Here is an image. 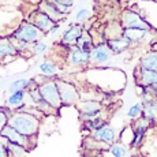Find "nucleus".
<instances>
[{
    "instance_id": "21",
    "label": "nucleus",
    "mask_w": 157,
    "mask_h": 157,
    "mask_svg": "<svg viewBox=\"0 0 157 157\" xmlns=\"http://www.w3.org/2000/svg\"><path fill=\"white\" fill-rule=\"evenodd\" d=\"M142 104H144V111H142L141 116L149 119L150 122H152V124L156 126L157 124V98L142 102Z\"/></svg>"
},
{
    "instance_id": "6",
    "label": "nucleus",
    "mask_w": 157,
    "mask_h": 157,
    "mask_svg": "<svg viewBox=\"0 0 157 157\" xmlns=\"http://www.w3.org/2000/svg\"><path fill=\"white\" fill-rule=\"evenodd\" d=\"M152 126H153L152 122L144 116H140V117L132 120V124H131L132 141H131V144H130L128 147H131V149H140L141 145H142L144 141H145V137H146V134H147V130L152 127Z\"/></svg>"
},
{
    "instance_id": "27",
    "label": "nucleus",
    "mask_w": 157,
    "mask_h": 157,
    "mask_svg": "<svg viewBox=\"0 0 157 157\" xmlns=\"http://www.w3.org/2000/svg\"><path fill=\"white\" fill-rule=\"evenodd\" d=\"M7 142V141H6ZM8 150H10V155L11 157H26L28 156V147L22 146V145H18V144H13V142H7Z\"/></svg>"
},
{
    "instance_id": "12",
    "label": "nucleus",
    "mask_w": 157,
    "mask_h": 157,
    "mask_svg": "<svg viewBox=\"0 0 157 157\" xmlns=\"http://www.w3.org/2000/svg\"><path fill=\"white\" fill-rule=\"evenodd\" d=\"M28 21L30 23H33L36 28L40 29L45 36L48 34V32H49V29L52 28L53 23H56V22H53L45 13H43L41 10H38V8H36V10H33L32 13H30Z\"/></svg>"
},
{
    "instance_id": "22",
    "label": "nucleus",
    "mask_w": 157,
    "mask_h": 157,
    "mask_svg": "<svg viewBox=\"0 0 157 157\" xmlns=\"http://www.w3.org/2000/svg\"><path fill=\"white\" fill-rule=\"evenodd\" d=\"M28 96V92L25 89L23 90H18V92H14V93H10L7 98H6V105H8L10 108H18L19 105H22L25 102V98Z\"/></svg>"
},
{
    "instance_id": "7",
    "label": "nucleus",
    "mask_w": 157,
    "mask_h": 157,
    "mask_svg": "<svg viewBox=\"0 0 157 157\" xmlns=\"http://www.w3.org/2000/svg\"><path fill=\"white\" fill-rule=\"evenodd\" d=\"M66 63L70 67L75 68H87L90 67V52L83 51L82 48L72 45L66 52Z\"/></svg>"
},
{
    "instance_id": "2",
    "label": "nucleus",
    "mask_w": 157,
    "mask_h": 157,
    "mask_svg": "<svg viewBox=\"0 0 157 157\" xmlns=\"http://www.w3.org/2000/svg\"><path fill=\"white\" fill-rule=\"evenodd\" d=\"M44 33L41 32L38 28H36L33 23H30L28 19L26 21H22L19 25L15 28L13 32L8 34V37L11 40H19V41H25L32 45L33 43H36L37 40L44 37Z\"/></svg>"
},
{
    "instance_id": "23",
    "label": "nucleus",
    "mask_w": 157,
    "mask_h": 157,
    "mask_svg": "<svg viewBox=\"0 0 157 157\" xmlns=\"http://www.w3.org/2000/svg\"><path fill=\"white\" fill-rule=\"evenodd\" d=\"M77 47L82 48L83 51H87V52H90V51L93 49V47L96 45V41H94V37H93L92 34V30H85V32L82 33V36H81L79 38H78L77 41Z\"/></svg>"
},
{
    "instance_id": "32",
    "label": "nucleus",
    "mask_w": 157,
    "mask_h": 157,
    "mask_svg": "<svg viewBox=\"0 0 157 157\" xmlns=\"http://www.w3.org/2000/svg\"><path fill=\"white\" fill-rule=\"evenodd\" d=\"M0 157H11L7 142H2V141H0Z\"/></svg>"
},
{
    "instance_id": "9",
    "label": "nucleus",
    "mask_w": 157,
    "mask_h": 157,
    "mask_svg": "<svg viewBox=\"0 0 157 157\" xmlns=\"http://www.w3.org/2000/svg\"><path fill=\"white\" fill-rule=\"evenodd\" d=\"M0 137H2L3 140H6L7 142L18 144V145H22V146L28 147L29 152L34 147V144H32L30 141L34 140L36 137H26V135L21 134L18 130H15L13 126L8 124V123L2 126V128H0Z\"/></svg>"
},
{
    "instance_id": "1",
    "label": "nucleus",
    "mask_w": 157,
    "mask_h": 157,
    "mask_svg": "<svg viewBox=\"0 0 157 157\" xmlns=\"http://www.w3.org/2000/svg\"><path fill=\"white\" fill-rule=\"evenodd\" d=\"M8 124L26 137H37L40 130V117L26 111H14L8 119Z\"/></svg>"
},
{
    "instance_id": "18",
    "label": "nucleus",
    "mask_w": 157,
    "mask_h": 157,
    "mask_svg": "<svg viewBox=\"0 0 157 157\" xmlns=\"http://www.w3.org/2000/svg\"><path fill=\"white\" fill-rule=\"evenodd\" d=\"M107 44H108V47H109V49L112 51L113 56L122 55V53H124L126 51H128L130 48L132 47L131 41H130L127 37H124V36H120V37H116V38H111V40L107 41Z\"/></svg>"
},
{
    "instance_id": "10",
    "label": "nucleus",
    "mask_w": 157,
    "mask_h": 157,
    "mask_svg": "<svg viewBox=\"0 0 157 157\" xmlns=\"http://www.w3.org/2000/svg\"><path fill=\"white\" fill-rule=\"evenodd\" d=\"M78 111H79V119L81 122H85V120L93 119V117L102 115L104 111V105L97 100H85L81 101L77 104Z\"/></svg>"
},
{
    "instance_id": "29",
    "label": "nucleus",
    "mask_w": 157,
    "mask_h": 157,
    "mask_svg": "<svg viewBox=\"0 0 157 157\" xmlns=\"http://www.w3.org/2000/svg\"><path fill=\"white\" fill-rule=\"evenodd\" d=\"M142 111H144V104L142 102H135V104H132L131 107L128 108L127 117H130L131 120L137 119V117H140L141 115H142Z\"/></svg>"
},
{
    "instance_id": "19",
    "label": "nucleus",
    "mask_w": 157,
    "mask_h": 157,
    "mask_svg": "<svg viewBox=\"0 0 157 157\" xmlns=\"http://www.w3.org/2000/svg\"><path fill=\"white\" fill-rule=\"evenodd\" d=\"M150 34H152V30L146 29H123V36L127 37L132 45L145 43Z\"/></svg>"
},
{
    "instance_id": "15",
    "label": "nucleus",
    "mask_w": 157,
    "mask_h": 157,
    "mask_svg": "<svg viewBox=\"0 0 157 157\" xmlns=\"http://www.w3.org/2000/svg\"><path fill=\"white\" fill-rule=\"evenodd\" d=\"M17 56H19V52H18L17 47L14 45L13 40L8 36L0 37V62L8 59L11 60Z\"/></svg>"
},
{
    "instance_id": "4",
    "label": "nucleus",
    "mask_w": 157,
    "mask_h": 157,
    "mask_svg": "<svg viewBox=\"0 0 157 157\" xmlns=\"http://www.w3.org/2000/svg\"><path fill=\"white\" fill-rule=\"evenodd\" d=\"M38 89H40V93L44 100L49 102L55 109H59V108L63 107L62 100H60L59 89H57L56 78H49V77H45L44 75V81L40 82Z\"/></svg>"
},
{
    "instance_id": "11",
    "label": "nucleus",
    "mask_w": 157,
    "mask_h": 157,
    "mask_svg": "<svg viewBox=\"0 0 157 157\" xmlns=\"http://www.w3.org/2000/svg\"><path fill=\"white\" fill-rule=\"evenodd\" d=\"M85 30H86L85 23H78V22L70 23V25L62 32L60 43L68 45V47H72V45L77 44L78 38L82 36V33L85 32Z\"/></svg>"
},
{
    "instance_id": "33",
    "label": "nucleus",
    "mask_w": 157,
    "mask_h": 157,
    "mask_svg": "<svg viewBox=\"0 0 157 157\" xmlns=\"http://www.w3.org/2000/svg\"><path fill=\"white\" fill-rule=\"evenodd\" d=\"M60 28H62V22H56V23H53L52 28L49 29V32H48V34H47V36H56V34H59Z\"/></svg>"
},
{
    "instance_id": "14",
    "label": "nucleus",
    "mask_w": 157,
    "mask_h": 157,
    "mask_svg": "<svg viewBox=\"0 0 157 157\" xmlns=\"http://www.w3.org/2000/svg\"><path fill=\"white\" fill-rule=\"evenodd\" d=\"M134 81L137 86H150L157 82V71L142 68L141 66H137L134 71Z\"/></svg>"
},
{
    "instance_id": "38",
    "label": "nucleus",
    "mask_w": 157,
    "mask_h": 157,
    "mask_svg": "<svg viewBox=\"0 0 157 157\" xmlns=\"http://www.w3.org/2000/svg\"><path fill=\"white\" fill-rule=\"evenodd\" d=\"M0 128H2V127H0Z\"/></svg>"
},
{
    "instance_id": "13",
    "label": "nucleus",
    "mask_w": 157,
    "mask_h": 157,
    "mask_svg": "<svg viewBox=\"0 0 157 157\" xmlns=\"http://www.w3.org/2000/svg\"><path fill=\"white\" fill-rule=\"evenodd\" d=\"M90 135H92L93 138H96L97 141H100V142H104L107 145H112L113 142H116V128L112 127V126L109 124V123H105V124H102L101 127H98L97 130H94L93 132H90Z\"/></svg>"
},
{
    "instance_id": "16",
    "label": "nucleus",
    "mask_w": 157,
    "mask_h": 157,
    "mask_svg": "<svg viewBox=\"0 0 157 157\" xmlns=\"http://www.w3.org/2000/svg\"><path fill=\"white\" fill-rule=\"evenodd\" d=\"M37 8L47 14L53 22H63V21L66 19V15H63L59 10H57V7H56L55 3H53V0H40Z\"/></svg>"
},
{
    "instance_id": "28",
    "label": "nucleus",
    "mask_w": 157,
    "mask_h": 157,
    "mask_svg": "<svg viewBox=\"0 0 157 157\" xmlns=\"http://www.w3.org/2000/svg\"><path fill=\"white\" fill-rule=\"evenodd\" d=\"M48 49V44L45 43L43 38L37 40L36 43H33L30 45V52H33L34 55H44Z\"/></svg>"
},
{
    "instance_id": "26",
    "label": "nucleus",
    "mask_w": 157,
    "mask_h": 157,
    "mask_svg": "<svg viewBox=\"0 0 157 157\" xmlns=\"http://www.w3.org/2000/svg\"><path fill=\"white\" fill-rule=\"evenodd\" d=\"M105 123H107V120L102 117V115H98V116L93 117V119H89V120L82 122V126H83V128H85V130L93 132L94 130H97L98 127H101V126L105 124Z\"/></svg>"
},
{
    "instance_id": "34",
    "label": "nucleus",
    "mask_w": 157,
    "mask_h": 157,
    "mask_svg": "<svg viewBox=\"0 0 157 157\" xmlns=\"http://www.w3.org/2000/svg\"><path fill=\"white\" fill-rule=\"evenodd\" d=\"M6 123H8V116L3 112V111H0V127L4 126Z\"/></svg>"
},
{
    "instance_id": "31",
    "label": "nucleus",
    "mask_w": 157,
    "mask_h": 157,
    "mask_svg": "<svg viewBox=\"0 0 157 157\" xmlns=\"http://www.w3.org/2000/svg\"><path fill=\"white\" fill-rule=\"evenodd\" d=\"M90 18V10L86 7H82L75 13V22L78 23H86V21Z\"/></svg>"
},
{
    "instance_id": "24",
    "label": "nucleus",
    "mask_w": 157,
    "mask_h": 157,
    "mask_svg": "<svg viewBox=\"0 0 157 157\" xmlns=\"http://www.w3.org/2000/svg\"><path fill=\"white\" fill-rule=\"evenodd\" d=\"M108 152L112 157H127L128 156V146L122 142H113L108 147Z\"/></svg>"
},
{
    "instance_id": "20",
    "label": "nucleus",
    "mask_w": 157,
    "mask_h": 157,
    "mask_svg": "<svg viewBox=\"0 0 157 157\" xmlns=\"http://www.w3.org/2000/svg\"><path fill=\"white\" fill-rule=\"evenodd\" d=\"M138 66H141L142 68H147V70L157 71V49L147 51L146 53H144Z\"/></svg>"
},
{
    "instance_id": "30",
    "label": "nucleus",
    "mask_w": 157,
    "mask_h": 157,
    "mask_svg": "<svg viewBox=\"0 0 157 157\" xmlns=\"http://www.w3.org/2000/svg\"><path fill=\"white\" fill-rule=\"evenodd\" d=\"M26 86H28V79L26 78H19V79L14 81V82L10 83L8 86V92L10 93H14V92H18V90H26Z\"/></svg>"
},
{
    "instance_id": "37",
    "label": "nucleus",
    "mask_w": 157,
    "mask_h": 157,
    "mask_svg": "<svg viewBox=\"0 0 157 157\" xmlns=\"http://www.w3.org/2000/svg\"><path fill=\"white\" fill-rule=\"evenodd\" d=\"M93 157H102V156H93Z\"/></svg>"
},
{
    "instance_id": "8",
    "label": "nucleus",
    "mask_w": 157,
    "mask_h": 157,
    "mask_svg": "<svg viewBox=\"0 0 157 157\" xmlns=\"http://www.w3.org/2000/svg\"><path fill=\"white\" fill-rule=\"evenodd\" d=\"M112 57L113 53L108 47L107 41H98L90 51V67H102L109 63Z\"/></svg>"
},
{
    "instance_id": "25",
    "label": "nucleus",
    "mask_w": 157,
    "mask_h": 157,
    "mask_svg": "<svg viewBox=\"0 0 157 157\" xmlns=\"http://www.w3.org/2000/svg\"><path fill=\"white\" fill-rule=\"evenodd\" d=\"M38 70H40L41 74H44L45 77L52 78L57 72V66L52 60H44V62H41L40 64H38Z\"/></svg>"
},
{
    "instance_id": "17",
    "label": "nucleus",
    "mask_w": 157,
    "mask_h": 157,
    "mask_svg": "<svg viewBox=\"0 0 157 157\" xmlns=\"http://www.w3.org/2000/svg\"><path fill=\"white\" fill-rule=\"evenodd\" d=\"M123 36V26L120 23V21H111L102 29V34H101V40L100 41H108L111 38H116Z\"/></svg>"
},
{
    "instance_id": "35",
    "label": "nucleus",
    "mask_w": 157,
    "mask_h": 157,
    "mask_svg": "<svg viewBox=\"0 0 157 157\" xmlns=\"http://www.w3.org/2000/svg\"><path fill=\"white\" fill-rule=\"evenodd\" d=\"M150 89H152V92L157 96V82H155L153 85H150Z\"/></svg>"
},
{
    "instance_id": "36",
    "label": "nucleus",
    "mask_w": 157,
    "mask_h": 157,
    "mask_svg": "<svg viewBox=\"0 0 157 157\" xmlns=\"http://www.w3.org/2000/svg\"><path fill=\"white\" fill-rule=\"evenodd\" d=\"M132 157H145V156H144V155H141V153H137V155H134Z\"/></svg>"
},
{
    "instance_id": "5",
    "label": "nucleus",
    "mask_w": 157,
    "mask_h": 157,
    "mask_svg": "<svg viewBox=\"0 0 157 157\" xmlns=\"http://www.w3.org/2000/svg\"><path fill=\"white\" fill-rule=\"evenodd\" d=\"M57 89H59L60 100H62V105L64 107H70V105H77L81 100V93L78 87L74 83L68 82L66 79H56Z\"/></svg>"
},
{
    "instance_id": "3",
    "label": "nucleus",
    "mask_w": 157,
    "mask_h": 157,
    "mask_svg": "<svg viewBox=\"0 0 157 157\" xmlns=\"http://www.w3.org/2000/svg\"><path fill=\"white\" fill-rule=\"evenodd\" d=\"M119 21L122 23L123 29H146V30H155L153 26L147 22L142 17L140 11L134 10V8H127L120 13Z\"/></svg>"
}]
</instances>
